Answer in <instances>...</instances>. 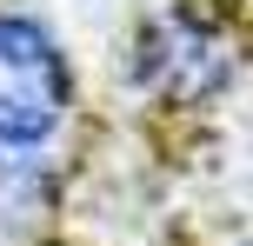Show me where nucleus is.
<instances>
[{"label":"nucleus","mask_w":253,"mask_h":246,"mask_svg":"<svg viewBox=\"0 0 253 246\" xmlns=\"http://www.w3.org/2000/svg\"><path fill=\"white\" fill-rule=\"evenodd\" d=\"M80 60L34 7H0V160H74L80 146Z\"/></svg>","instance_id":"2"},{"label":"nucleus","mask_w":253,"mask_h":246,"mask_svg":"<svg viewBox=\"0 0 253 246\" xmlns=\"http://www.w3.org/2000/svg\"><path fill=\"white\" fill-rule=\"evenodd\" d=\"M227 246H253V233H247V240H227Z\"/></svg>","instance_id":"3"},{"label":"nucleus","mask_w":253,"mask_h":246,"mask_svg":"<svg viewBox=\"0 0 253 246\" xmlns=\"http://www.w3.org/2000/svg\"><path fill=\"white\" fill-rule=\"evenodd\" d=\"M126 106L167 127L227 113L253 87V0H153L114 47Z\"/></svg>","instance_id":"1"}]
</instances>
